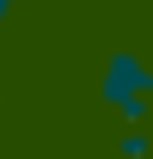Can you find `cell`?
<instances>
[{
  "mask_svg": "<svg viewBox=\"0 0 153 159\" xmlns=\"http://www.w3.org/2000/svg\"><path fill=\"white\" fill-rule=\"evenodd\" d=\"M98 104L123 122H147L153 110V61H141L135 49H116L98 67Z\"/></svg>",
  "mask_w": 153,
  "mask_h": 159,
  "instance_id": "obj_1",
  "label": "cell"
},
{
  "mask_svg": "<svg viewBox=\"0 0 153 159\" xmlns=\"http://www.w3.org/2000/svg\"><path fill=\"white\" fill-rule=\"evenodd\" d=\"M12 12H19V0H0V25H6V19H12Z\"/></svg>",
  "mask_w": 153,
  "mask_h": 159,
  "instance_id": "obj_3",
  "label": "cell"
},
{
  "mask_svg": "<svg viewBox=\"0 0 153 159\" xmlns=\"http://www.w3.org/2000/svg\"><path fill=\"white\" fill-rule=\"evenodd\" d=\"M147 153H153V135L141 122H129V129L116 135V159H147Z\"/></svg>",
  "mask_w": 153,
  "mask_h": 159,
  "instance_id": "obj_2",
  "label": "cell"
}]
</instances>
